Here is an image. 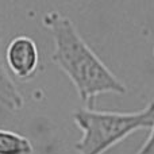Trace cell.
<instances>
[{"label": "cell", "mask_w": 154, "mask_h": 154, "mask_svg": "<svg viewBox=\"0 0 154 154\" xmlns=\"http://www.w3.org/2000/svg\"><path fill=\"white\" fill-rule=\"evenodd\" d=\"M42 22L54 42L51 60L73 82L85 108L92 109L99 95L127 92L126 85L87 45L69 18L51 11Z\"/></svg>", "instance_id": "cell-1"}, {"label": "cell", "mask_w": 154, "mask_h": 154, "mask_svg": "<svg viewBox=\"0 0 154 154\" xmlns=\"http://www.w3.org/2000/svg\"><path fill=\"white\" fill-rule=\"evenodd\" d=\"M73 122L82 133L75 145L79 154H104L133 133L154 126V101L135 112L96 111L79 108Z\"/></svg>", "instance_id": "cell-2"}, {"label": "cell", "mask_w": 154, "mask_h": 154, "mask_svg": "<svg viewBox=\"0 0 154 154\" xmlns=\"http://www.w3.org/2000/svg\"><path fill=\"white\" fill-rule=\"evenodd\" d=\"M4 61L10 72L18 80L30 81L37 75L41 62L37 43L27 35H18L7 45Z\"/></svg>", "instance_id": "cell-3"}, {"label": "cell", "mask_w": 154, "mask_h": 154, "mask_svg": "<svg viewBox=\"0 0 154 154\" xmlns=\"http://www.w3.org/2000/svg\"><path fill=\"white\" fill-rule=\"evenodd\" d=\"M24 104L23 96L19 92L16 84L7 72L4 57L0 46V106L7 108L8 111H19Z\"/></svg>", "instance_id": "cell-4"}, {"label": "cell", "mask_w": 154, "mask_h": 154, "mask_svg": "<svg viewBox=\"0 0 154 154\" xmlns=\"http://www.w3.org/2000/svg\"><path fill=\"white\" fill-rule=\"evenodd\" d=\"M34 147L29 138L0 128V154H32Z\"/></svg>", "instance_id": "cell-5"}, {"label": "cell", "mask_w": 154, "mask_h": 154, "mask_svg": "<svg viewBox=\"0 0 154 154\" xmlns=\"http://www.w3.org/2000/svg\"><path fill=\"white\" fill-rule=\"evenodd\" d=\"M135 154H154V126L150 128V134L145 143Z\"/></svg>", "instance_id": "cell-6"}, {"label": "cell", "mask_w": 154, "mask_h": 154, "mask_svg": "<svg viewBox=\"0 0 154 154\" xmlns=\"http://www.w3.org/2000/svg\"><path fill=\"white\" fill-rule=\"evenodd\" d=\"M153 54H154V50H153Z\"/></svg>", "instance_id": "cell-7"}]
</instances>
